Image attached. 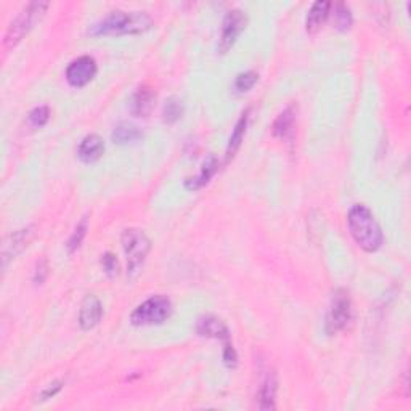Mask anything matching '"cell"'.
Wrapping results in <instances>:
<instances>
[{"label":"cell","instance_id":"6da1fadb","mask_svg":"<svg viewBox=\"0 0 411 411\" xmlns=\"http://www.w3.org/2000/svg\"><path fill=\"white\" fill-rule=\"evenodd\" d=\"M347 223L352 238L365 252H376L384 243V235L372 212L363 204L354 206L349 211Z\"/></svg>","mask_w":411,"mask_h":411},{"label":"cell","instance_id":"7a4b0ae2","mask_svg":"<svg viewBox=\"0 0 411 411\" xmlns=\"http://www.w3.org/2000/svg\"><path fill=\"white\" fill-rule=\"evenodd\" d=\"M153 26V20L145 12H116L109 13L105 20L93 26V36H125L141 34Z\"/></svg>","mask_w":411,"mask_h":411},{"label":"cell","instance_id":"3957f363","mask_svg":"<svg viewBox=\"0 0 411 411\" xmlns=\"http://www.w3.org/2000/svg\"><path fill=\"white\" fill-rule=\"evenodd\" d=\"M120 243H123L124 254L127 257V273L130 277H135L150 254L151 241L141 230L127 228L123 232Z\"/></svg>","mask_w":411,"mask_h":411},{"label":"cell","instance_id":"277c9868","mask_svg":"<svg viewBox=\"0 0 411 411\" xmlns=\"http://www.w3.org/2000/svg\"><path fill=\"white\" fill-rule=\"evenodd\" d=\"M48 8L47 2H31L27 7L21 10L20 15L10 23L7 34H5L4 39V46L7 48L15 47L16 43L23 41V37L29 32L32 27H34L39 21L42 20V16L46 15Z\"/></svg>","mask_w":411,"mask_h":411},{"label":"cell","instance_id":"5b68a950","mask_svg":"<svg viewBox=\"0 0 411 411\" xmlns=\"http://www.w3.org/2000/svg\"><path fill=\"white\" fill-rule=\"evenodd\" d=\"M172 315V302L166 295H153L141 302L130 315L134 326L161 325Z\"/></svg>","mask_w":411,"mask_h":411},{"label":"cell","instance_id":"8992f818","mask_svg":"<svg viewBox=\"0 0 411 411\" xmlns=\"http://www.w3.org/2000/svg\"><path fill=\"white\" fill-rule=\"evenodd\" d=\"M352 320V302H350V295L345 289H337L333 294L330 310H328L325 330L330 336L341 333L347 328V325Z\"/></svg>","mask_w":411,"mask_h":411},{"label":"cell","instance_id":"52a82bcc","mask_svg":"<svg viewBox=\"0 0 411 411\" xmlns=\"http://www.w3.org/2000/svg\"><path fill=\"white\" fill-rule=\"evenodd\" d=\"M246 25H248V16H246L243 10H230L225 15V18H223L221 37H218L217 43V52L222 55L227 53L235 46V42L238 41L241 32L246 29Z\"/></svg>","mask_w":411,"mask_h":411},{"label":"cell","instance_id":"ba28073f","mask_svg":"<svg viewBox=\"0 0 411 411\" xmlns=\"http://www.w3.org/2000/svg\"><path fill=\"white\" fill-rule=\"evenodd\" d=\"M97 63L92 57H79L71 62L67 68V81L71 87L81 89L93 81L97 76Z\"/></svg>","mask_w":411,"mask_h":411},{"label":"cell","instance_id":"9c48e42d","mask_svg":"<svg viewBox=\"0 0 411 411\" xmlns=\"http://www.w3.org/2000/svg\"><path fill=\"white\" fill-rule=\"evenodd\" d=\"M32 227H26V228H21V230H16L12 235H8L7 238H5L4 244H2V267L7 268V265L12 262L13 259H16V256H20L21 252H23L27 244H29V241L32 239Z\"/></svg>","mask_w":411,"mask_h":411},{"label":"cell","instance_id":"30bf717a","mask_svg":"<svg viewBox=\"0 0 411 411\" xmlns=\"http://www.w3.org/2000/svg\"><path fill=\"white\" fill-rule=\"evenodd\" d=\"M103 305L97 295L89 294L84 299L79 312V325L84 331H90L102 321Z\"/></svg>","mask_w":411,"mask_h":411},{"label":"cell","instance_id":"8fae6325","mask_svg":"<svg viewBox=\"0 0 411 411\" xmlns=\"http://www.w3.org/2000/svg\"><path fill=\"white\" fill-rule=\"evenodd\" d=\"M277 392L278 379L275 371H267L262 377L259 391H257V408L259 410H275L277 408Z\"/></svg>","mask_w":411,"mask_h":411},{"label":"cell","instance_id":"7c38bea8","mask_svg":"<svg viewBox=\"0 0 411 411\" xmlns=\"http://www.w3.org/2000/svg\"><path fill=\"white\" fill-rule=\"evenodd\" d=\"M196 333L202 337L218 339V341L223 342H228L230 339V331L225 323L214 315L201 316L198 323H196Z\"/></svg>","mask_w":411,"mask_h":411},{"label":"cell","instance_id":"4fadbf2b","mask_svg":"<svg viewBox=\"0 0 411 411\" xmlns=\"http://www.w3.org/2000/svg\"><path fill=\"white\" fill-rule=\"evenodd\" d=\"M103 153H105V141L97 134L84 137L78 146V158L85 164L98 161L103 156Z\"/></svg>","mask_w":411,"mask_h":411},{"label":"cell","instance_id":"5bb4252c","mask_svg":"<svg viewBox=\"0 0 411 411\" xmlns=\"http://www.w3.org/2000/svg\"><path fill=\"white\" fill-rule=\"evenodd\" d=\"M156 102V93L153 92L150 87L141 85L140 89H137L130 100V113L137 118H148L150 113L155 108Z\"/></svg>","mask_w":411,"mask_h":411},{"label":"cell","instance_id":"9a60e30c","mask_svg":"<svg viewBox=\"0 0 411 411\" xmlns=\"http://www.w3.org/2000/svg\"><path fill=\"white\" fill-rule=\"evenodd\" d=\"M331 2H325V0H319L312 5L309 15H307L305 20V27L309 34H315L319 32L323 25L326 23V20L330 18L331 15Z\"/></svg>","mask_w":411,"mask_h":411},{"label":"cell","instance_id":"2e32d148","mask_svg":"<svg viewBox=\"0 0 411 411\" xmlns=\"http://www.w3.org/2000/svg\"><path fill=\"white\" fill-rule=\"evenodd\" d=\"M295 125V108L288 106L273 123L272 132L279 140H291Z\"/></svg>","mask_w":411,"mask_h":411},{"label":"cell","instance_id":"e0dca14e","mask_svg":"<svg viewBox=\"0 0 411 411\" xmlns=\"http://www.w3.org/2000/svg\"><path fill=\"white\" fill-rule=\"evenodd\" d=\"M217 167H218L217 158L211 155L204 162H202L201 171L198 175H195V177H188L185 180V186L191 191L202 188V186H204L214 177V174L217 172Z\"/></svg>","mask_w":411,"mask_h":411},{"label":"cell","instance_id":"ac0fdd59","mask_svg":"<svg viewBox=\"0 0 411 411\" xmlns=\"http://www.w3.org/2000/svg\"><path fill=\"white\" fill-rule=\"evenodd\" d=\"M248 120H249V109H246V111L241 114V118L238 119V123H237V125H235V129H233V134H232V137H230V140H228L227 162L230 160H233V156L237 155L241 144H243L246 127H248Z\"/></svg>","mask_w":411,"mask_h":411},{"label":"cell","instance_id":"d6986e66","mask_svg":"<svg viewBox=\"0 0 411 411\" xmlns=\"http://www.w3.org/2000/svg\"><path fill=\"white\" fill-rule=\"evenodd\" d=\"M113 140L114 144H130V141L139 140L141 137V130L139 127H135L134 124L129 123H120L116 125L113 130Z\"/></svg>","mask_w":411,"mask_h":411},{"label":"cell","instance_id":"ffe728a7","mask_svg":"<svg viewBox=\"0 0 411 411\" xmlns=\"http://www.w3.org/2000/svg\"><path fill=\"white\" fill-rule=\"evenodd\" d=\"M334 27L337 31H347L352 26V13L350 8L345 4H336L334 5V13H333Z\"/></svg>","mask_w":411,"mask_h":411},{"label":"cell","instance_id":"44dd1931","mask_svg":"<svg viewBox=\"0 0 411 411\" xmlns=\"http://www.w3.org/2000/svg\"><path fill=\"white\" fill-rule=\"evenodd\" d=\"M87 230H89V218L84 217L82 221L78 223V227L74 228L73 235H71L69 239H68V251L73 254L74 251H78L81 248L82 241H84L85 235H87Z\"/></svg>","mask_w":411,"mask_h":411},{"label":"cell","instance_id":"7402d4cb","mask_svg":"<svg viewBox=\"0 0 411 411\" xmlns=\"http://www.w3.org/2000/svg\"><path fill=\"white\" fill-rule=\"evenodd\" d=\"M257 81H259V74H257L256 71H246V73H241L237 76V79H235V90L239 93L248 92L257 84Z\"/></svg>","mask_w":411,"mask_h":411},{"label":"cell","instance_id":"603a6c76","mask_svg":"<svg viewBox=\"0 0 411 411\" xmlns=\"http://www.w3.org/2000/svg\"><path fill=\"white\" fill-rule=\"evenodd\" d=\"M48 119H50V108L48 106H37L27 114V123L36 129L43 127L48 123Z\"/></svg>","mask_w":411,"mask_h":411},{"label":"cell","instance_id":"cb8c5ba5","mask_svg":"<svg viewBox=\"0 0 411 411\" xmlns=\"http://www.w3.org/2000/svg\"><path fill=\"white\" fill-rule=\"evenodd\" d=\"M183 114V106L182 103H180L179 100H175V98H171V100L166 102V105H164V120L169 124H174L177 123V120L182 118Z\"/></svg>","mask_w":411,"mask_h":411},{"label":"cell","instance_id":"d4e9b609","mask_svg":"<svg viewBox=\"0 0 411 411\" xmlns=\"http://www.w3.org/2000/svg\"><path fill=\"white\" fill-rule=\"evenodd\" d=\"M102 267L109 278L116 277L119 273V262L111 252H106L105 256H102Z\"/></svg>","mask_w":411,"mask_h":411},{"label":"cell","instance_id":"484cf974","mask_svg":"<svg viewBox=\"0 0 411 411\" xmlns=\"http://www.w3.org/2000/svg\"><path fill=\"white\" fill-rule=\"evenodd\" d=\"M223 363H225L228 368H235L238 365V355L237 350L230 342H225V347H223Z\"/></svg>","mask_w":411,"mask_h":411},{"label":"cell","instance_id":"4316f807","mask_svg":"<svg viewBox=\"0 0 411 411\" xmlns=\"http://www.w3.org/2000/svg\"><path fill=\"white\" fill-rule=\"evenodd\" d=\"M62 387H63V382L62 381H55V382H52V384H48L46 389H43V391L41 392V402H46V400H48V398H52V397H55L57 396V393L62 391Z\"/></svg>","mask_w":411,"mask_h":411},{"label":"cell","instance_id":"83f0119b","mask_svg":"<svg viewBox=\"0 0 411 411\" xmlns=\"http://www.w3.org/2000/svg\"><path fill=\"white\" fill-rule=\"evenodd\" d=\"M47 277H48V264H47V260L37 262L36 270H34V283L36 284H42L47 279Z\"/></svg>","mask_w":411,"mask_h":411}]
</instances>
